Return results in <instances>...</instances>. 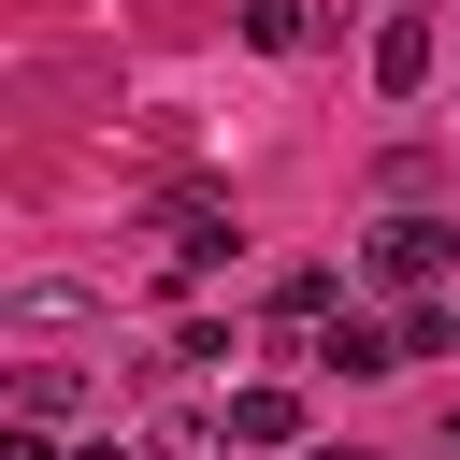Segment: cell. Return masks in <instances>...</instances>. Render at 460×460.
Segmentation results:
<instances>
[{"label":"cell","instance_id":"8","mask_svg":"<svg viewBox=\"0 0 460 460\" xmlns=\"http://www.w3.org/2000/svg\"><path fill=\"white\" fill-rule=\"evenodd\" d=\"M316 460H374V446H316Z\"/></svg>","mask_w":460,"mask_h":460},{"label":"cell","instance_id":"6","mask_svg":"<svg viewBox=\"0 0 460 460\" xmlns=\"http://www.w3.org/2000/svg\"><path fill=\"white\" fill-rule=\"evenodd\" d=\"M244 43H259V58H302L316 14H302V0H244Z\"/></svg>","mask_w":460,"mask_h":460},{"label":"cell","instance_id":"1","mask_svg":"<svg viewBox=\"0 0 460 460\" xmlns=\"http://www.w3.org/2000/svg\"><path fill=\"white\" fill-rule=\"evenodd\" d=\"M446 259H460L446 216H388V230H374V273H388V288H446Z\"/></svg>","mask_w":460,"mask_h":460},{"label":"cell","instance_id":"9","mask_svg":"<svg viewBox=\"0 0 460 460\" xmlns=\"http://www.w3.org/2000/svg\"><path fill=\"white\" fill-rule=\"evenodd\" d=\"M446 446H460V417H446Z\"/></svg>","mask_w":460,"mask_h":460},{"label":"cell","instance_id":"7","mask_svg":"<svg viewBox=\"0 0 460 460\" xmlns=\"http://www.w3.org/2000/svg\"><path fill=\"white\" fill-rule=\"evenodd\" d=\"M0 460H58V446H43V417H14V431H0Z\"/></svg>","mask_w":460,"mask_h":460},{"label":"cell","instance_id":"2","mask_svg":"<svg viewBox=\"0 0 460 460\" xmlns=\"http://www.w3.org/2000/svg\"><path fill=\"white\" fill-rule=\"evenodd\" d=\"M374 86H388V101H417V86H431V14H417V0L374 29Z\"/></svg>","mask_w":460,"mask_h":460},{"label":"cell","instance_id":"3","mask_svg":"<svg viewBox=\"0 0 460 460\" xmlns=\"http://www.w3.org/2000/svg\"><path fill=\"white\" fill-rule=\"evenodd\" d=\"M230 446H259V460H273V446H302V388H273V374H259V388H230Z\"/></svg>","mask_w":460,"mask_h":460},{"label":"cell","instance_id":"5","mask_svg":"<svg viewBox=\"0 0 460 460\" xmlns=\"http://www.w3.org/2000/svg\"><path fill=\"white\" fill-rule=\"evenodd\" d=\"M273 316H288V331H331V316H345V273H316V259H302V273L273 288Z\"/></svg>","mask_w":460,"mask_h":460},{"label":"cell","instance_id":"4","mask_svg":"<svg viewBox=\"0 0 460 460\" xmlns=\"http://www.w3.org/2000/svg\"><path fill=\"white\" fill-rule=\"evenodd\" d=\"M158 230H172V259H187V273H216V259H230V216H216V201H172Z\"/></svg>","mask_w":460,"mask_h":460}]
</instances>
